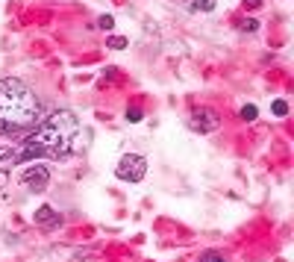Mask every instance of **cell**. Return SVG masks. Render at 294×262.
<instances>
[{"mask_svg":"<svg viewBox=\"0 0 294 262\" xmlns=\"http://www.w3.org/2000/svg\"><path fill=\"white\" fill-rule=\"evenodd\" d=\"M85 147H88V130L77 121L74 112L59 109L41 118L21 139H0V162L6 165H21L30 159L65 162L71 156L82 154Z\"/></svg>","mask_w":294,"mask_h":262,"instance_id":"cell-1","label":"cell"},{"mask_svg":"<svg viewBox=\"0 0 294 262\" xmlns=\"http://www.w3.org/2000/svg\"><path fill=\"white\" fill-rule=\"evenodd\" d=\"M41 121V100L27 83L0 80V139H21Z\"/></svg>","mask_w":294,"mask_h":262,"instance_id":"cell-2","label":"cell"},{"mask_svg":"<svg viewBox=\"0 0 294 262\" xmlns=\"http://www.w3.org/2000/svg\"><path fill=\"white\" fill-rule=\"evenodd\" d=\"M144 174H147V162H144V156H139V154L121 156V162L115 165V177L127 180V183H141Z\"/></svg>","mask_w":294,"mask_h":262,"instance_id":"cell-3","label":"cell"},{"mask_svg":"<svg viewBox=\"0 0 294 262\" xmlns=\"http://www.w3.org/2000/svg\"><path fill=\"white\" fill-rule=\"evenodd\" d=\"M47 180H50V171H47V165H30L21 171V177H18V183H21L27 191H44L47 189Z\"/></svg>","mask_w":294,"mask_h":262,"instance_id":"cell-4","label":"cell"},{"mask_svg":"<svg viewBox=\"0 0 294 262\" xmlns=\"http://www.w3.org/2000/svg\"><path fill=\"white\" fill-rule=\"evenodd\" d=\"M188 124H191V130L194 133H215L218 130V124H221V118H218L215 109H194L191 118H188Z\"/></svg>","mask_w":294,"mask_h":262,"instance_id":"cell-5","label":"cell"},{"mask_svg":"<svg viewBox=\"0 0 294 262\" xmlns=\"http://www.w3.org/2000/svg\"><path fill=\"white\" fill-rule=\"evenodd\" d=\"M88 256V250L82 248H53L50 250V262H82Z\"/></svg>","mask_w":294,"mask_h":262,"instance_id":"cell-6","label":"cell"},{"mask_svg":"<svg viewBox=\"0 0 294 262\" xmlns=\"http://www.w3.org/2000/svg\"><path fill=\"white\" fill-rule=\"evenodd\" d=\"M35 224L44 227V230H53V227L62 224V215L53 212V209H50V206L44 203V206H38V209H35Z\"/></svg>","mask_w":294,"mask_h":262,"instance_id":"cell-7","label":"cell"},{"mask_svg":"<svg viewBox=\"0 0 294 262\" xmlns=\"http://www.w3.org/2000/svg\"><path fill=\"white\" fill-rule=\"evenodd\" d=\"M191 9L194 12H212L215 9V0H191Z\"/></svg>","mask_w":294,"mask_h":262,"instance_id":"cell-8","label":"cell"},{"mask_svg":"<svg viewBox=\"0 0 294 262\" xmlns=\"http://www.w3.org/2000/svg\"><path fill=\"white\" fill-rule=\"evenodd\" d=\"M238 115H241V121H256V106H253V103H247V106H241L238 109Z\"/></svg>","mask_w":294,"mask_h":262,"instance_id":"cell-9","label":"cell"},{"mask_svg":"<svg viewBox=\"0 0 294 262\" xmlns=\"http://www.w3.org/2000/svg\"><path fill=\"white\" fill-rule=\"evenodd\" d=\"M106 45H109L112 50H124V48L129 45V41H127L124 36H109V41H106Z\"/></svg>","mask_w":294,"mask_h":262,"instance_id":"cell-10","label":"cell"},{"mask_svg":"<svg viewBox=\"0 0 294 262\" xmlns=\"http://www.w3.org/2000/svg\"><path fill=\"white\" fill-rule=\"evenodd\" d=\"M285 112H288V103H285V100H274V115H277V118H285Z\"/></svg>","mask_w":294,"mask_h":262,"instance_id":"cell-11","label":"cell"},{"mask_svg":"<svg viewBox=\"0 0 294 262\" xmlns=\"http://www.w3.org/2000/svg\"><path fill=\"white\" fill-rule=\"evenodd\" d=\"M200 262H227L221 256V253H215V250H209V253H203V256H200Z\"/></svg>","mask_w":294,"mask_h":262,"instance_id":"cell-12","label":"cell"},{"mask_svg":"<svg viewBox=\"0 0 294 262\" xmlns=\"http://www.w3.org/2000/svg\"><path fill=\"white\" fill-rule=\"evenodd\" d=\"M127 121H129V124L141 121V109H135V106H132V109H127Z\"/></svg>","mask_w":294,"mask_h":262,"instance_id":"cell-13","label":"cell"},{"mask_svg":"<svg viewBox=\"0 0 294 262\" xmlns=\"http://www.w3.org/2000/svg\"><path fill=\"white\" fill-rule=\"evenodd\" d=\"M112 24H115L112 15H103V18H100V27H103V30H112Z\"/></svg>","mask_w":294,"mask_h":262,"instance_id":"cell-14","label":"cell"},{"mask_svg":"<svg viewBox=\"0 0 294 262\" xmlns=\"http://www.w3.org/2000/svg\"><path fill=\"white\" fill-rule=\"evenodd\" d=\"M9 174H6V171H0V189H6V186H9Z\"/></svg>","mask_w":294,"mask_h":262,"instance_id":"cell-15","label":"cell"},{"mask_svg":"<svg viewBox=\"0 0 294 262\" xmlns=\"http://www.w3.org/2000/svg\"><path fill=\"white\" fill-rule=\"evenodd\" d=\"M247 9H256V6H262V0H241Z\"/></svg>","mask_w":294,"mask_h":262,"instance_id":"cell-16","label":"cell"},{"mask_svg":"<svg viewBox=\"0 0 294 262\" xmlns=\"http://www.w3.org/2000/svg\"><path fill=\"white\" fill-rule=\"evenodd\" d=\"M256 21H244V24H241V30H250V33H253V30H256Z\"/></svg>","mask_w":294,"mask_h":262,"instance_id":"cell-17","label":"cell"}]
</instances>
